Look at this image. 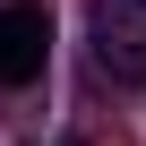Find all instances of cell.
Here are the masks:
<instances>
[{
  "mask_svg": "<svg viewBox=\"0 0 146 146\" xmlns=\"http://www.w3.org/2000/svg\"><path fill=\"white\" fill-rule=\"evenodd\" d=\"M95 60L120 86L146 78V0H95Z\"/></svg>",
  "mask_w": 146,
  "mask_h": 146,
  "instance_id": "obj_1",
  "label": "cell"
},
{
  "mask_svg": "<svg viewBox=\"0 0 146 146\" xmlns=\"http://www.w3.org/2000/svg\"><path fill=\"white\" fill-rule=\"evenodd\" d=\"M43 60H52V17L35 0H9L0 9V86H35Z\"/></svg>",
  "mask_w": 146,
  "mask_h": 146,
  "instance_id": "obj_2",
  "label": "cell"
}]
</instances>
